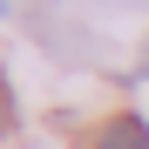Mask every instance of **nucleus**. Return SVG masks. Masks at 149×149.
Masks as SVG:
<instances>
[{
	"label": "nucleus",
	"mask_w": 149,
	"mask_h": 149,
	"mask_svg": "<svg viewBox=\"0 0 149 149\" xmlns=\"http://www.w3.org/2000/svg\"><path fill=\"white\" fill-rule=\"evenodd\" d=\"M95 149H149V122L136 109H115L102 129H95Z\"/></svg>",
	"instance_id": "1"
},
{
	"label": "nucleus",
	"mask_w": 149,
	"mask_h": 149,
	"mask_svg": "<svg viewBox=\"0 0 149 149\" xmlns=\"http://www.w3.org/2000/svg\"><path fill=\"white\" fill-rule=\"evenodd\" d=\"M14 122H20V109H14V95H7V81H0V136H14Z\"/></svg>",
	"instance_id": "2"
},
{
	"label": "nucleus",
	"mask_w": 149,
	"mask_h": 149,
	"mask_svg": "<svg viewBox=\"0 0 149 149\" xmlns=\"http://www.w3.org/2000/svg\"><path fill=\"white\" fill-rule=\"evenodd\" d=\"M0 14H7V0H0Z\"/></svg>",
	"instance_id": "3"
}]
</instances>
